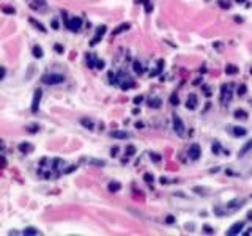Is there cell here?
I'll return each mask as SVG.
<instances>
[{"label":"cell","instance_id":"21","mask_svg":"<svg viewBox=\"0 0 252 236\" xmlns=\"http://www.w3.org/2000/svg\"><path fill=\"white\" fill-rule=\"evenodd\" d=\"M233 116L238 118V120H246V118H247V112L243 110V109H236L235 113H233Z\"/></svg>","mask_w":252,"mask_h":236},{"label":"cell","instance_id":"49","mask_svg":"<svg viewBox=\"0 0 252 236\" xmlns=\"http://www.w3.org/2000/svg\"><path fill=\"white\" fill-rule=\"evenodd\" d=\"M137 3L139 5H147V3H150V0H137Z\"/></svg>","mask_w":252,"mask_h":236},{"label":"cell","instance_id":"43","mask_svg":"<svg viewBox=\"0 0 252 236\" xmlns=\"http://www.w3.org/2000/svg\"><path fill=\"white\" fill-rule=\"evenodd\" d=\"M3 11L8 13V14H13L14 13V8H8V6H3Z\"/></svg>","mask_w":252,"mask_h":236},{"label":"cell","instance_id":"39","mask_svg":"<svg viewBox=\"0 0 252 236\" xmlns=\"http://www.w3.org/2000/svg\"><path fill=\"white\" fill-rule=\"evenodd\" d=\"M202 90H203V93L207 95V96H211V88H210L208 85H203V87H202Z\"/></svg>","mask_w":252,"mask_h":236},{"label":"cell","instance_id":"50","mask_svg":"<svg viewBox=\"0 0 252 236\" xmlns=\"http://www.w3.org/2000/svg\"><path fill=\"white\" fill-rule=\"evenodd\" d=\"M144 126H145V124H144L142 121H137V123H136V128H137V129H140V128H144Z\"/></svg>","mask_w":252,"mask_h":236},{"label":"cell","instance_id":"8","mask_svg":"<svg viewBox=\"0 0 252 236\" xmlns=\"http://www.w3.org/2000/svg\"><path fill=\"white\" fill-rule=\"evenodd\" d=\"M106 29H107L106 25H99V27H98V29H96V35H95V38H93V40L90 41V46H95V44H98V43H99V40L102 38V35L106 33Z\"/></svg>","mask_w":252,"mask_h":236},{"label":"cell","instance_id":"1","mask_svg":"<svg viewBox=\"0 0 252 236\" xmlns=\"http://www.w3.org/2000/svg\"><path fill=\"white\" fill-rule=\"evenodd\" d=\"M41 82L46 85H59L65 82V76L62 74H44L41 77Z\"/></svg>","mask_w":252,"mask_h":236},{"label":"cell","instance_id":"4","mask_svg":"<svg viewBox=\"0 0 252 236\" xmlns=\"http://www.w3.org/2000/svg\"><path fill=\"white\" fill-rule=\"evenodd\" d=\"M173 129L178 135H183L184 134V124L181 121V118L178 115H173Z\"/></svg>","mask_w":252,"mask_h":236},{"label":"cell","instance_id":"34","mask_svg":"<svg viewBox=\"0 0 252 236\" xmlns=\"http://www.w3.org/2000/svg\"><path fill=\"white\" fill-rule=\"evenodd\" d=\"M227 213H229V211H224L222 208H218V206L214 208V214H216V216H225Z\"/></svg>","mask_w":252,"mask_h":236},{"label":"cell","instance_id":"56","mask_svg":"<svg viewBox=\"0 0 252 236\" xmlns=\"http://www.w3.org/2000/svg\"><path fill=\"white\" fill-rule=\"evenodd\" d=\"M235 2H238V3H244L246 0H235Z\"/></svg>","mask_w":252,"mask_h":236},{"label":"cell","instance_id":"3","mask_svg":"<svg viewBox=\"0 0 252 236\" xmlns=\"http://www.w3.org/2000/svg\"><path fill=\"white\" fill-rule=\"evenodd\" d=\"M200 154H202V148H200V145L192 143L191 147H189V150H188V156H189V159L197 161V159L200 158Z\"/></svg>","mask_w":252,"mask_h":236},{"label":"cell","instance_id":"40","mask_svg":"<svg viewBox=\"0 0 252 236\" xmlns=\"http://www.w3.org/2000/svg\"><path fill=\"white\" fill-rule=\"evenodd\" d=\"M150 158H151V161H154V162H159V161H161V156H159V154H156V153H151Z\"/></svg>","mask_w":252,"mask_h":236},{"label":"cell","instance_id":"19","mask_svg":"<svg viewBox=\"0 0 252 236\" xmlns=\"http://www.w3.org/2000/svg\"><path fill=\"white\" fill-rule=\"evenodd\" d=\"M246 129L241 128V126H235V128H232V134L235 135V137H243V135H246Z\"/></svg>","mask_w":252,"mask_h":236},{"label":"cell","instance_id":"10","mask_svg":"<svg viewBox=\"0 0 252 236\" xmlns=\"http://www.w3.org/2000/svg\"><path fill=\"white\" fill-rule=\"evenodd\" d=\"M243 203H244V200H240V198H236V200H232V202L227 203V210H229L230 213H233V211H236L238 208H240V205H243Z\"/></svg>","mask_w":252,"mask_h":236},{"label":"cell","instance_id":"42","mask_svg":"<svg viewBox=\"0 0 252 236\" xmlns=\"http://www.w3.org/2000/svg\"><path fill=\"white\" fill-rule=\"evenodd\" d=\"M5 74H6V69H5L3 66H0V80L5 77Z\"/></svg>","mask_w":252,"mask_h":236},{"label":"cell","instance_id":"54","mask_svg":"<svg viewBox=\"0 0 252 236\" xmlns=\"http://www.w3.org/2000/svg\"><path fill=\"white\" fill-rule=\"evenodd\" d=\"M5 148V143H3V140H0V151H2Z\"/></svg>","mask_w":252,"mask_h":236},{"label":"cell","instance_id":"46","mask_svg":"<svg viewBox=\"0 0 252 236\" xmlns=\"http://www.w3.org/2000/svg\"><path fill=\"white\" fill-rule=\"evenodd\" d=\"M110 153H112V156H114V158H115V156H117V154H118V147H114V148H112V150H110Z\"/></svg>","mask_w":252,"mask_h":236},{"label":"cell","instance_id":"55","mask_svg":"<svg viewBox=\"0 0 252 236\" xmlns=\"http://www.w3.org/2000/svg\"><path fill=\"white\" fill-rule=\"evenodd\" d=\"M161 183H162V184H165V183H167V178H165V176H162V178H161Z\"/></svg>","mask_w":252,"mask_h":236},{"label":"cell","instance_id":"22","mask_svg":"<svg viewBox=\"0 0 252 236\" xmlns=\"http://www.w3.org/2000/svg\"><path fill=\"white\" fill-rule=\"evenodd\" d=\"M96 63H98L96 57L93 55V54H88V55H87V65H88V68H95Z\"/></svg>","mask_w":252,"mask_h":236},{"label":"cell","instance_id":"5","mask_svg":"<svg viewBox=\"0 0 252 236\" xmlns=\"http://www.w3.org/2000/svg\"><path fill=\"white\" fill-rule=\"evenodd\" d=\"M243 228H244V222H243V220H240V222H235V224H233L232 227H230V228L225 231V234H232V236H235V234H238Z\"/></svg>","mask_w":252,"mask_h":236},{"label":"cell","instance_id":"18","mask_svg":"<svg viewBox=\"0 0 252 236\" xmlns=\"http://www.w3.org/2000/svg\"><path fill=\"white\" fill-rule=\"evenodd\" d=\"M161 104H162L161 98H151V99H148V107H151V109H159Z\"/></svg>","mask_w":252,"mask_h":236},{"label":"cell","instance_id":"13","mask_svg":"<svg viewBox=\"0 0 252 236\" xmlns=\"http://www.w3.org/2000/svg\"><path fill=\"white\" fill-rule=\"evenodd\" d=\"M19 151L22 153V154H29V153H32L33 151V145L32 143H27V142H22V143H19Z\"/></svg>","mask_w":252,"mask_h":236},{"label":"cell","instance_id":"45","mask_svg":"<svg viewBox=\"0 0 252 236\" xmlns=\"http://www.w3.org/2000/svg\"><path fill=\"white\" fill-rule=\"evenodd\" d=\"M96 68H98V69H102V68H104V61H102V60H98Z\"/></svg>","mask_w":252,"mask_h":236},{"label":"cell","instance_id":"29","mask_svg":"<svg viewBox=\"0 0 252 236\" xmlns=\"http://www.w3.org/2000/svg\"><path fill=\"white\" fill-rule=\"evenodd\" d=\"M88 164H90V165H96V167H104L106 162H104V161H99V159H90Z\"/></svg>","mask_w":252,"mask_h":236},{"label":"cell","instance_id":"20","mask_svg":"<svg viewBox=\"0 0 252 236\" xmlns=\"http://www.w3.org/2000/svg\"><path fill=\"white\" fill-rule=\"evenodd\" d=\"M129 29H131V25H129L128 22H126V24H121L120 27H117V29L112 32V35L115 36V35H118V33H121V32H126V30H129Z\"/></svg>","mask_w":252,"mask_h":236},{"label":"cell","instance_id":"37","mask_svg":"<svg viewBox=\"0 0 252 236\" xmlns=\"http://www.w3.org/2000/svg\"><path fill=\"white\" fill-rule=\"evenodd\" d=\"M203 233H207V234H213V233H214V230L211 228L210 225H203Z\"/></svg>","mask_w":252,"mask_h":236},{"label":"cell","instance_id":"14","mask_svg":"<svg viewBox=\"0 0 252 236\" xmlns=\"http://www.w3.org/2000/svg\"><path fill=\"white\" fill-rule=\"evenodd\" d=\"M186 107H188L189 110H194V109L197 107V96H195V95H189L188 96V101H186Z\"/></svg>","mask_w":252,"mask_h":236},{"label":"cell","instance_id":"11","mask_svg":"<svg viewBox=\"0 0 252 236\" xmlns=\"http://www.w3.org/2000/svg\"><path fill=\"white\" fill-rule=\"evenodd\" d=\"M252 150V139L249 140V142H246L244 145L241 147V150H240V153H238V158H243V156H246V154L249 153Z\"/></svg>","mask_w":252,"mask_h":236},{"label":"cell","instance_id":"25","mask_svg":"<svg viewBox=\"0 0 252 236\" xmlns=\"http://www.w3.org/2000/svg\"><path fill=\"white\" fill-rule=\"evenodd\" d=\"M169 102H170L172 106H178V104H180V98H178V93H176V92H173V93L170 95V98H169Z\"/></svg>","mask_w":252,"mask_h":236},{"label":"cell","instance_id":"52","mask_svg":"<svg viewBox=\"0 0 252 236\" xmlns=\"http://www.w3.org/2000/svg\"><path fill=\"white\" fill-rule=\"evenodd\" d=\"M29 131H30V132H36V131H38V126H32Z\"/></svg>","mask_w":252,"mask_h":236},{"label":"cell","instance_id":"17","mask_svg":"<svg viewBox=\"0 0 252 236\" xmlns=\"http://www.w3.org/2000/svg\"><path fill=\"white\" fill-rule=\"evenodd\" d=\"M80 124H82L85 129H88V131H93V129H95V123H93L90 118H82V120H80Z\"/></svg>","mask_w":252,"mask_h":236},{"label":"cell","instance_id":"35","mask_svg":"<svg viewBox=\"0 0 252 236\" xmlns=\"http://www.w3.org/2000/svg\"><path fill=\"white\" fill-rule=\"evenodd\" d=\"M6 165H8V162H6V158L0 154V168H5Z\"/></svg>","mask_w":252,"mask_h":236},{"label":"cell","instance_id":"32","mask_svg":"<svg viewBox=\"0 0 252 236\" xmlns=\"http://www.w3.org/2000/svg\"><path fill=\"white\" fill-rule=\"evenodd\" d=\"M144 101H145V98H144L142 95H139V96H136V98L133 99V102H134L136 106H140V104H142Z\"/></svg>","mask_w":252,"mask_h":236},{"label":"cell","instance_id":"51","mask_svg":"<svg viewBox=\"0 0 252 236\" xmlns=\"http://www.w3.org/2000/svg\"><path fill=\"white\" fill-rule=\"evenodd\" d=\"M52 27H54V30H57V29H59V22L55 21V19L52 21Z\"/></svg>","mask_w":252,"mask_h":236},{"label":"cell","instance_id":"26","mask_svg":"<svg viewBox=\"0 0 252 236\" xmlns=\"http://www.w3.org/2000/svg\"><path fill=\"white\" fill-rule=\"evenodd\" d=\"M133 69H134V72H136V74H139V76H140L142 72H144V68L140 66V63H139L137 60L133 63Z\"/></svg>","mask_w":252,"mask_h":236},{"label":"cell","instance_id":"41","mask_svg":"<svg viewBox=\"0 0 252 236\" xmlns=\"http://www.w3.org/2000/svg\"><path fill=\"white\" fill-rule=\"evenodd\" d=\"M219 151H221V145H219V143H213V153L218 154Z\"/></svg>","mask_w":252,"mask_h":236},{"label":"cell","instance_id":"28","mask_svg":"<svg viewBox=\"0 0 252 236\" xmlns=\"http://www.w3.org/2000/svg\"><path fill=\"white\" fill-rule=\"evenodd\" d=\"M30 24H33V25H35V27H36V29H38L40 32H43V33H46V29H44V25H43V24H40L38 21H35V19H33V17H30Z\"/></svg>","mask_w":252,"mask_h":236},{"label":"cell","instance_id":"27","mask_svg":"<svg viewBox=\"0 0 252 236\" xmlns=\"http://www.w3.org/2000/svg\"><path fill=\"white\" fill-rule=\"evenodd\" d=\"M162 68H164V60H159V61H158V68H156V71L151 72V77H154V76L159 74V72L162 71Z\"/></svg>","mask_w":252,"mask_h":236},{"label":"cell","instance_id":"15","mask_svg":"<svg viewBox=\"0 0 252 236\" xmlns=\"http://www.w3.org/2000/svg\"><path fill=\"white\" fill-rule=\"evenodd\" d=\"M118 84H120V87L123 88V90H128V88H133L134 87V82L129 77H125V79H120L118 80Z\"/></svg>","mask_w":252,"mask_h":236},{"label":"cell","instance_id":"12","mask_svg":"<svg viewBox=\"0 0 252 236\" xmlns=\"http://www.w3.org/2000/svg\"><path fill=\"white\" fill-rule=\"evenodd\" d=\"M30 8H32V10L43 11V10H46V2H44V0H33V2L30 3Z\"/></svg>","mask_w":252,"mask_h":236},{"label":"cell","instance_id":"38","mask_svg":"<svg viewBox=\"0 0 252 236\" xmlns=\"http://www.w3.org/2000/svg\"><path fill=\"white\" fill-rule=\"evenodd\" d=\"M144 179L147 181L148 184H150V183H153V175H151V173H145V175H144Z\"/></svg>","mask_w":252,"mask_h":236},{"label":"cell","instance_id":"53","mask_svg":"<svg viewBox=\"0 0 252 236\" xmlns=\"http://www.w3.org/2000/svg\"><path fill=\"white\" fill-rule=\"evenodd\" d=\"M247 220H250V222H252V210L247 213Z\"/></svg>","mask_w":252,"mask_h":236},{"label":"cell","instance_id":"48","mask_svg":"<svg viewBox=\"0 0 252 236\" xmlns=\"http://www.w3.org/2000/svg\"><path fill=\"white\" fill-rule=\"evenodd\" d=\"M55 50H57L59 54H63V47L60 46V44H55Z\"/></svg>","mask_w":252,"mask_h":236},{"label":"cell","instance_id":"24","mask_svg":"<svg viewBox=\"0 0 252 236\" xmlns=\"http://www.w3.org/2000/svg\"><path fill=\"white\" fill-rule=\"evenodd\" d=\"M32 54H33V57H35V58H41V57L44 55V54H43V49H41L40 46H33Z\"/></svg>","mask_w":252,"mask_h":236},{"label":"cell","instance_id":"30","mask_svg":"<svg viewBox=\"0 0 252 236\" xmlns=\"http://www.w3.org/2000/svg\"><path fill=\"white\" fill-rule=\"evenodd\" d=\"M126 156L128 158H131V156H134V154H136V147H134V145H128V147H126Z\"/></svg>","mask_w":252,"mask_h":236},{"label":"cell","instance_id":"6","mask_svg":"<svg viewBox=\"0 0 252 236\" xmlns=\"http://www.w3.org/2000/svg\"><path fill=\"white\" fill-rule=\"evenodd\" d=\"M230 98H232V88H230V85L224 84L221 87V101L222 102H227Z\"/></svg>","mask_w":252,"mask_h":236},{"label":"cell","instance_id":"36","mask_svg":"<svg viewBox=\"0 0 252 236\" xmlns=\"http://www.w3.org/2000/svg\"><path fill=\"white\" fill-rule=\"evenodd\" d=\"M246 90H247V87H246V85H240V87H238V95H240V96L246 95Z\"/></svg>","mask_w":252,"mask_h":236},{"label":"cell","instance_id":"9","mask_svg":"<svg viewBox=\"0 0 252 236\" xmlns=\"http://www.w3.org/2000/svg\"><path fill=\"white\" fill-rule=\"evenodd\" d=\"M110 137L118 139V140H126V139L131 137V134L126 132V131H112V132H110Z\"/></svg>","mask_w":252,"mask_h":236},{"label":"cell","instance_id":"31","mask_svg":"<svg viewBox=\"0 0 252 236\" xmlns=\"http://www.w3.org/2000/svg\"><path fill=\"white\" fill-rule=\"evenodd\" d=\"M24 234H40V231L35 228V227H27V228L22 231Z\"/></svg>","mask_w":252,"mask_h":236},{"label":"cell","instance_id":"16","mask_svg":"<svg viewBox=\"0 0 252 236\" xmlns=\"http://www.w3.org/2000/svg\"><path fill=\"white\" fill-rule=\"evenodd\" d=\"M120 189H121V184L118 183V181H110V183L107 184V190H109V192H112V194L118 192Z\"/></svg>","mask_w":252,"mask_h":236},{"label":"cell","instance_id":"7","mask_svg":"<svg viewBox=\"0 0 252 236\" xmlns=\"http://www.w3.org/2000/svg\"><path fill=\"white\" fill-rule=\"evenodd\" d=\"M43 96V92L41 90H35V95H33V101H32V112H38L40 109V99Z\"/></svg>","mask_w":252,"mask_h":236},{"label":"cell","instance_id":"2","mask_svg":"<svg viewBox=\"0 0 252 236\" xmlns=\"http://www.w3.org/2000/svg\"><path fill=\"white\" fill-rule=\"evenodd\" d=\"M66 24V29H69L71 32H79L82 27V19L80 17H71V19H65Z\"/></svg>","mask_w":252,"mask_h":236},{"label":"cell","instance_id":"33","mask_svg":"<svg viewBox=\"0 0 252 236\" xmlns=\"http://www.w3.org/2000/svg\"><path fill=\"white\" fill-rule=\"evenodd\" d=\"M218 5L221 8H224V10H229V8H230V2H227V0H219Z\"/></svg>","mask_w":252,"mask_h":236},{"label":"cell","instance_id":"47","mask_svg":"<svg viewBox=\"0 0 252 236\" xmlns=\"http://www.w3.org/2000/svg\"><path fill=\"white\" fill-rule=\"evenodd\" d=\"M145 10H147V13H151L153 5H151V3H147V5H145Z\"/></svg>","mask_w":252,"mask_h":236},{"label":"cell","instance_id":"23","mask_svg":"<svg viewBox=\"0 0 252 236\" xmlns=\"http://www.w3.org/2000/svg\"><path fill=\"white\" fill-rule=\"evenodd\" d=\"M225 74H229V76L238 74V66H235V65H227V66H225Z\"/></svg>","mask_w":252,"mask_h":236},{"label":"cell","instance_id":"44","mask_svg":"<svg viewBox=\"0 0 252 236\" xmlns=\"http://www.w3.org/2000/svg\"><path fill=\"white\" fill-rule=\"evenodd\" d=\"M165 222H167V224H173V222H175V217H173V216H167V217H165Z\"/></svg>","mask_w":252,"mask_h":236}]
</instances>
